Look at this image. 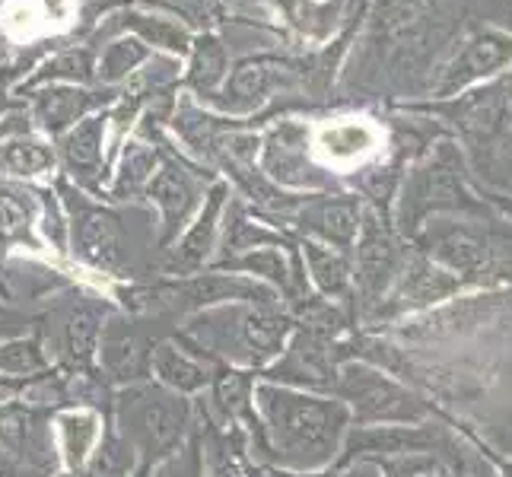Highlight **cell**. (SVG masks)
Segmentation results:
<instances>
[{"instance_id":"30bf717a","label":"cell","mask_w":512,"mask_h":477,"mask_svg":"<svg viewBox=\"0 0 512 477\" xmlns=\"http://www.w3.org/2000/svg\"><path fill=\"white\" fill-rule=\"evenodd\" d=\"M309 128L293 118H280L261 137V172L280 188H331L328 175L312 163Z\"/></svg>"},{"instance_id":"8fae6325","label":"cell","mask_w":512,"mask_h":477,"mask_svg":"<svg viewBox=\"0 0 512 477\" xmlns=\"http://www.w3.org/2000/svg\"><path fill=\"white\" fill-rule=\"evenodd\" d=\"M357 252H353V290H357L366 303H376L385 293V287L401 274L404 268V252L401 242L395 239L392 226L382 220L379 210L366 207L360 220V236H357Z\"/></svg>"},{"instance_id":"cb8c5ba5","label":"cell","mask_w":512,"mask_h":477,"mask_svg":"<svg viewBox=\"0 0 512 477\" xmlns=\"http://www.w3.org/2000/svg\"><path fill=\"white\" fill-rule=\"evenodd\" d=\"M58 169L55 144L42 134L26 131L0 140V179L7 182H35Z\"/></svg>"},{"instance_id":"ab89813d","label":"cell","mask_w":512,"mask_h":477,"mask_svg":"<svg viewBox=\"0 0 512 477\" xmlns=\"http://www.w3.org/2000/svg\"><path fill=\"white\" fill-rule=\"evenodd\" d=\"M4 55H7V42H4V32H0V64H4Z\"/></svg>"},{"instance_id":"2e32d148","label":"cell","mask_w":512,"mask_h":477,"mask_svg":"<svg viewBox=\"0 0 512 477\" xmlns=\"http://www.w3.org/2000/svg\"><path fill=\"white\" fill-rule=\"evenodd\" d=\"M360 220V201L350 194H306L290 226L303 229L312 242L347 252L360 236Z\"/></svg>"},{"instance_id":"603a6c76","label":"cell","mask_w":512,"mask_h":477,"mask_svg":"<svg viewBox=\"0 0 512 477\" xmlns=\"http://www.w3.org/2000/svg\"><path fill=\"white\" fill-rule=\"evenodd\" d=\"M39 214L42 204L35 188L0 179V258L10 245H26L32 252L42 249V239L35 236Z\"/></svg>"},{"instance_id":"e0dca14e","label":"cell","mask_w":512,"mask_h":477,"mask_svg":"<svg viewBox=\"0 0 512 477\" xmlns=\"http://www.w3.org/2000/svg\"><path fill=\"white\" fill-rule=\"evenodd\" d=\"M264 4L271 16H280V23L312 45H328L331 39H338L357 16H347L350 0H264Z\"/></svg>"},{"instance_id":"83f0119b","label":"cell","mask_w":512,"mask_h":477,"mask_svg":"<svg viewBox=\"0 0 512 477\" xmlns=\"http://www.w3.org/2000/svg\"><path fill=\"white\" fill-rule=\"evenodd\" d=\"M150 58L153 48L134 35H115L96 48V86H125Z\"/></svg>"},{"instance_id":"f1b7e54d","label":"cell","mask_w":512,"mask_h":477,"mask_svg":"<svg viewBox=\"0 0 512 477\" xmlns=\"http://www.w3.org/2000/svg\"><path fill=\"white\" fill-rule=\"evenodd\" d=\"M299 255L309 264V277L312 284L319 287V293L331 296V299H344L353 290V264L344 252L331 249V245L303 239L299 245Z\"/></svg>"},{"instance_id":"4dcf8cb0","label":"cell","mask_w":512,"mask_h":477,"mask_svg":"<svg viewBox=\"0 0 512 477\" xmlns=\"http://www.w3.org/2000/svg\"><path fill=\"white\" fill-rule=\"evenodd\" d=\"M131 471H134V449L115 430H105L99 446L90 455V462L83 465L77 477H131Z\"/></svg>"},{"instance_id":"8992f818","label":"cell","mask_w":512,"mask_h":477,"mask_svg":"<svg viewBox=\"0 0 512 477\" xmlns=\"http://www.w3.org/2000/svg\"><path fill=\"white\" fill-rule=\"evenodd\" d=\"M121 86H74V83H48L35 86L29 93H20L16 99L32 121L35 134L55 144L70 128H77L83 118L96 112H105L118 99Z\"/></svg>"},{"instance_id":"836d02e7","label":"cell","mask_w":512,"mask_h":477,"mask_svg":"<svg viewBox=\"0 0 512 477\" xmlns=\"http://www.w3.org/2000/svg\"><path fill=\"white\" fill-rule=\"evenodd\" d=\"M144 4L150 10H163V13L179 16L182 23H188L194 32H198L210 20V4H214V0H144Z\"/></svg>"},{"instance_id":"1f68e13d","label":"cell","mask_w":512,"mask_h":477,"mask_svg":"<svg viewBox=\"0 0 512 477\" xmlns=\"http://www.w3.org/2000/svg\"><path fill=\"white\" fill-rule=\"evenodd\" d=\"M214 404L217 411L226 417V420H252V411H249V398H252V379L245 373H236V369H223V373L214 376Z\"/></svg>"},{"instance_id":"ba28073f","label":"cell","mask_w":512,"mask_h":477,"mask_svg":"<svg viewBox=\"0 0 512 477\" xmlns=\"http://www.w3.org/2000/svg\"><path fill=\"white\" fill-rule=\"evenodd\" d=\"M334 392L353 404V414H357V423H363V427L382 420L408 423L423 417V404H417L414 395H408L401 385H395L392 379H385L369 366L347 363L338 382H334Z\"/></svg>"},{"instance_id":"5b68a950","label":"cell","mask_w":512,"mask_h":477,"mask_svg":"<svg viewBox=\"0 0 512 477\" xmlns=\"http://www.w3.org/2000/svg\"><path fill=\"white\" fill-rule=\"evenodd\" d=\"M214 182V169H204L194 159H188L172 144L169 131L160 134V166H156L153 179L147 182L144 194H140V198H147L160 210V252H166L185 233V226L198 214L204 194Z\"/></svg>"},{"instance_id":"e575fe53","label":"cell","mask_w":512,"mask_h":477,"mask_svg":"<svg viewBox=\"0 0 512 477\" xmlns=\"http://www.w3.org/2000/svg\"><path fill=\"white\" fill-rule=\"evenodd\" d=\"M198 446H201V439H191L188 449L175 452L160 477H201V452H198Z\"/></svg>"},{"instance_id":"d6a6232c","label":"cell","mask_w":512,"mask_h":477,"mask_svg":"<svg viewBox=\"0 0 512 477\" xmlns=\"http://www.w3.org/2000/svg\"><path fill=\"white\" fill-rule=\"evenodd\" d=\"M45 366H48V357L35 338L0 341V373H13L26 379L32 373H42Z\"/></svg>"},{"instance_id":"7402d4cb","label":"cell","mask_w":512,"mask_h":477,"mask_svg":"<svg viewBox=\"0 0 512 477\" xmlns=\"http://www.w3.org/2000/svg\"><path fill=\"white\" fill-rule=\"evenodd\" d=\"M48 83L96 86V48L86 42L51 48V55H45L23 80H16L13 96L29 93L35 86H48Z\"/></svg>"},{"instance_id":"9c48e42d","label":"cell","mask_w":512,"mask_h":477,"mask_svg":"<svg viewBox=\"0 0 512 477\" xmlns=\"http://www.w3.org/2000/svg\"><path fill=\"white\" fill-rule=\"evenodd\" d=\"M105 134H109V118H105V112H96L55 140L61 175L96 201H109L112 169L109 159H105Z\"/></svg>"},{"instance_id":"74e56055","label":"cell","mask_w":512,"mask_h":477,"mask_svg":"<svg viewBox=\"0 0 512 477\" xmlns=\"http://www.w3.org/2000/svg\"><path fill=\"white\" fill-rule=\"evenodd\" d=\"M26 131H32V121H29L26 109H16L0 118V140H7L13 134H26Z\"/></svg>"},{"instance_id":"52a82bcc","label":"cell","mask_w":512,"mask_h":477,"mask_svg":"<svg viewBox=\"0 0 512 477\" xmlns=\"http://www.w3.org/2000/svg\"><path fill=\"white\" fill-rule=\"evenodd\" d=\"M506 67H512V32L484 26L478 32H471L468 39L452 51V58L439 67V74L433 80V99H449L481 86L493 77L506 74Z\"/></svg>"},{"instance_id":"8d00e7d4","label":"cell","mask_w":512,"mask_h":477,"mask_svg":"<svg viewBox=\"0 0 512 477\" xmlns=\"http://www.w3.org/2000/svg\"><path fill=\"white\" fill-rule=\"evenodd\" d=\"M0 477H48V474L23 465L20 458H13L4 446H0Z\"/></svg>"},{"instance_id":"7a4b0ae2","label":"cell","mask_w":512,"mask_h":477,"mask_svg":"<svg viewBox=\"0 0 512 477\" xmlns=\"http://www.w3.org/2000/svg\"><path fill=\"white\" fill-rule=\"evenodd\" d=\"M112 411L115 433L134 449V455H140L144 474L179 452L191 427V404L182 395L169 392L166 385H125L112 395Z\"/></svg>"},{"instance_id":"6da1fadb","label":"cell","mask_w":512,"mask_h":477,"mask_svg":"<svg viewBox=\"0 0 512 477\" xmlns=\"http://www.w3.org/2000/svg\"><path fill=\"white\" fill-rule=\"evenodd\" d=\"M255 398L264 414V449L274 452L280 465L306 471L331 462L347 427V408L341 401L299 395L277 385H258Z\"/></svg>"},{"instance_id":"484cf974","label":"cell","mask_w":512,"mask_h":477,"mask_svg":"<svg viewBox=\"0 0 512 477\" xmlns=\"http://www.w3.org/2000/svg\"><path fill=\"white\" fill-rule=\"evenodd\" d=\"M99 334H102V315L96 306L80 303L64 315L61 325V347L70 373L86 376L96 363L99 353Z\"/></svg>"},{"instance_id":"44dd1931","label":"cell","mask_w":512,"mask_h":477,"mask_svg":"<svg viewBox=\"0 0 512 477\" xmlns=\"http://www.w3.org/2000/svg\"><path fill=\"white\" fill-rule=\"evenodd\" d=\"M220 252L226 258H236L245 252L264 249V245H284V249L296 252V242L290 236H284L280 229H271V223H264L255 210L245 204L242 198H229L223 220H220Z\"/></svg>"},{"instance_id":"4fadbf2b","label":"cell","mask_w":512,"mask_h":477,"mask_svg":"<svg viewBox=\"0 0 512 477\" xmlns=\"http://www.w3.org/2000/svg\"><path fill=\"white\" fill-rule=\"evenodd\" d=\"M0 446L23 465L55 474L58 468V446L51 433V408L48 404H26L10 401L0 408Z\"/></svg>"},{"instance_id":"7c38bea8","label":"cell","mask_w":512,"mask_h":477,"mask_svg":"<svg viewBox=\"0 0 512 477\" xmlns=\"http://www.w3.org/2000/svg\"><path fill=\"white\" fill-rule=\"evenodd\" d=\"M115 35H134L147 48L153 51H163V55H172L185 61L188 58V48L194 39V29L188 23H182L179 16L163 13V10H144V7H121L115 13H109L105 20H99V26L90 32L86 45L99 48L102 42L115 39Z\"/></svg>"},{"instance_id":"9a60e30c","label":"cell","mask_w":512,"mask_h":477,"mask_svg":"<svg viewBox=\"0 0 512 477\" xmlns=\"http://www.w3.org/2000/svg\"><path fill=\"white\" fill-rule=\"evenodd\" d=\"M156 344L160 341L144 328V322L115 315L102 325L99 334V369L105 373V379L118 385L147 382Z\"/></svg>"},{"instance_id":"ffe728a7","label":"cell","mask_w":512,"mask_h":477,"mask_svg":"<svg viewBox=\"0 0 512 477\" xmlns=\"http://www.w3.org/2000/svg\"><path fill=\"white\" fill-rule=\"evenodd\" d=\"M395 280H398V287L385 299V309H376V318H382V315L392 318L408 309H420L427 303H436V299H446L449 293L462 287V277L446 274L443 268H436V264L427 258L404 261V268Z\"/></svg>"},{"instance_id":"d4e9b609","label":"cell","mask_w":512,"mask_h":477,"mask_svg":"<svg viewBox=\"0 0 512 477\" xmlns=\"http://www.w3.org/2000/svg\"><path fill=\"white\" fill-rule=\"evenodd\" d=\"M150 376L160 379V385H166L175 395H191V392H201L204 385L214 382L217 369H214V363L198 360L191 350H182L169 341H160L153 347Z\"/></svg>"},{"instance_id":"ac0fdd59","label":"cell","mask_w":512,"mask_h":477,"mask_svg":"<svg viewBox=\"0 0 512 477\" xmlns=\"http://www.w3.org/2000/svg\"><path fill=\"white\" fill-rule=\"evenodd\" d=\"M229 74V48L223 35L214 29H198L191 39L188 58L182 67V93H188L198 105H204L220 93V86Z\"/></svg>"},{"instance_id":"b9f144b4","label":"cell","mask_w":512,"mask_h":477,"mask_svg":"<svg viewBox=\"0 0 512 477\" xmlns=\"http://www.w3.org/2000/svg\"><path fill=\"white\" fill-rule=\"evenodd\" d=\"M61 477H74V474H61Z\"/></svg>"},{"instance_id":"d6986e66","label":"cell","mask_w":512,"mask_h":477,"mask_svg":"<svg viewBox=\"0 0 512 477\" xmlns=\"http://www.w3.org/2000/svg\"><path fill=\"white\" fill-rule=\"evenodd\" d=\"M268 379H284L293 385H309V388H331L338 382V360H334L331 338H322L315 331L296 334L287 360L268 369Z\"/></svg>"},{"instance_id":"f546056e","label":"cell","mask_w":512,"mask_h":477,"mask_svg":"<svg viewBox=\"0 0 512 477\" xmlns=\"http://www.w3.org/2000/svg\"><path fill=\"white\" fill-rule=\"evenodd\" d=\"M376 144H379V131L369 121H344V125H331L315 137V147H322L328 159H338V163L360 159Z\"/></svg>"},{"instance_id":"60d3db41","label":"cell","mask_w":512,"mask_h":477,"mask_svg":"<svg viewBox=\"0 0 512 477\" xmlns=\"http://www.w3.org/2000/svg\"><path fill=\"white\" fill-rule=\"evenodd\" d=\"M217 4H236V0H217Z\"/></svg>"},{"instance_id":"3957f363","label":"cell","mask_w":512,"mask_h":477,"mask_svg":"<svg viewBox=\"0 0 512 477\" xmlns=\"http://www.w3.org/2000/svg\"><path fill=\"white\" fill-rule=\"evenodd\" d=\"M51 188L58 191L64 207L67 249H74V258L109 277H128V239L118 210L90 198L77 185H70L64 175H58Z\"/></svg>"},{"instance_id":"277c9868","label":"cell","mask_w":512,"mask_h":477,"mask_svg":"<svg viewBox=\"0 0 512 477\" xmlns=\"http://www.w3.org/2000/svg\"><path fill=\"white\" fill-rule=\"evenodd\" d=\"M436 214H484L465 188L462 153L452 140H443L401 185L398 226L404 233L417 236Z\"/></svg>"},{"instance_id":"4316f807","label":"cell","mask_w":512,"mask_h":477,"mask_svg":"<svg viewBox=\"0 0 512 477\" xmlns=\"http://www.w3.org/2000/svg\"><path fill=\"white\" fill-rule=\"evenodd\" d=\"M55 423H58V452L64 458V465L70 468V474H80L102 439V417L93 408H77L58 414Z\"/></svg>"},{"instance_id":"f35d334b","label":"cell","mask_w":512,"mask_h":477,"mask_svg":"<svg viewBox=\"0 0 512 477\" xmlns=\"http://www.w3.org/2000/svg\"><path fill=\"white\" fill-rule=\"evenodd\" d=\"M13 77H10V70H0V118L16 112V109H23V102L13 96Z\"/></svg>"},{"instance_id":"5bb4252c","label":"cell","mask_w":512,"mask_h":477,"mask_svg":"<svg viewBox=\"0 0 512 477\" xmlns=\"http://www.w3.org/2000/svg\"><path fill=\"white\" fill-rule=\"evenodd\" d=\"M229 198H233L229 182L217 179L207 188L204 204L198 207L194 220L185 226V233L163 252V274L166 277H188V274H198L204 268L210 252H214L217 242H220V220H223V210H226Z\"/></svg>"},{"instance_id":"d590c367","label":"cell","mask_w":512,"mask_h":477,"mask_svg":"<svg viewBox=\"0 0 512 477\" xmlns=\"http://www.w3.org/2000/svg\"><path fill=\"white\" fill-rule=\"evenodd\" d=\"M32 328V318L29 315H20V312H10L0 306V341H13L26 334Z\"/></svg>"}]
</instances>
